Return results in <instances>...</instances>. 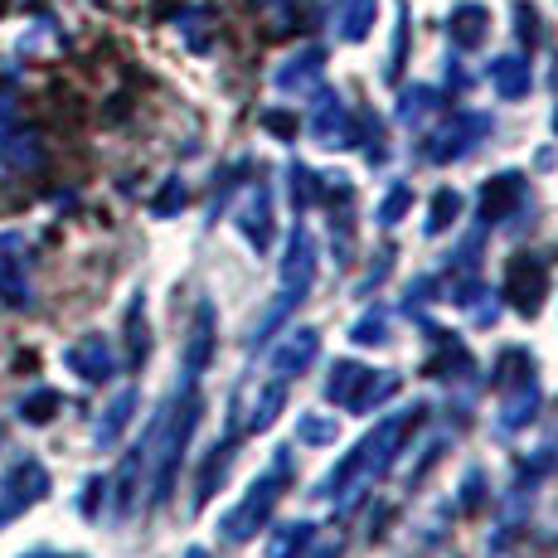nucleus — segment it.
I'll return each mask as SVG.
<instances>
[{"mask_svg": "<svg viewBox=\"0 0 558 558\" xmlns=\"http://www.w3.org/2000/svg\"><path fill=\"white\" fill-rule=\"evenodd\" d=\"M296 481V461H292V447H277L272 452V466L263 471V476L248 486V496L239 500L229 514L219 520V534L229 544H248L257 530H263L267 520H272V510H277V500L287 496V486Z\"/></svg>", "mask_w": 558, "mask_h": 558, "instance_id": "obj_1", "label": "nucleus"}, {"mask_svg": "<svg viewBox=\"0 0 558 558\" xmlns=\"http://www.w3.org/2000/svg\"><path fill=\"white\" fill-rule=\"evenodd\" d=\"M500 296L510 302L514 316L534 320L544 311V296H549V263L534 253H514L506 263V287H500Z\"/></svg>", "mask_w": 558, "mask_h": 558, "instance_id": "obj_2", "label": "nucleus"}, {"mask_svg": "<svg viewBox=\"0 0 558 558\" xmlns=\"http://www.w3.org/2000/svg\"><path fill=\"white\" fill-rule=\"evenodd\" d=\"M524 204H530V175L524 170H500L481 185L476 195V219L481 229H500L510 219H524Z\"/></svg>", "mask_w": 558, "mask_h": 558, "instance_id": "obj_3", "label": "nucleus"}, {"mask_svg": "<svg viewBox=\"0 0 558 558\" xmlns=\"http://www.w3.org/2000/svg\"><path fill=\"white\" fill-rule=\"evenodd\" d=\"M496 132V122H490L486 112H457L452 122H442L433 136H427V146H423V156L433 160V166H452V160L461 156H471L486 136Z\"/></svg>", "mask_w": 558, "mask_h": 558, "instance_id": "obj_4", "label": "nucleus"}, {"mask_svg": "<svg viewBox=\"0 0 558 558\" xmlns=\"http://www.w3.org/2000/svg\"><path fill=\"white\" fill-rule=\"evenodd\" d=\"M53 481L45 471V461L39 457H20L15 466L5 471V486H0V530H5L10 520H20L29 506H39V500H49Z\"/></svg>", "mask_w": 558, "mask_h": 558, "instance_id": "obj_5", "label": "nucleus"}, {"mask_svg": "<svg viewBox=\"0 0 558 558\" xmlns=\"http://www.w3.org/2000/svg\"><path fill=\"white\" fill-rule=\"evenodd\" d=\"M311 136L316 146L326 151H345V146H360V126H355V112L345 107V98L330 88L316 93V112H311Z\"/></svg>", "mask_w": 558, "mask_h": 558, "instance_id": "obj_6", "label": "nucleus"}, {"mask_svg": "<svg viewBox=\"0 0 558 558\" xmlns=\"http://www.w3.org/2000/svg\"><path fill=\"white\" fill-rule=\"evenodd\" d=\"M316 287V239H311V229L302 219L292 223V233H287V257H282V292L302 296Z\"/></svg>", "mask_w": 558, "mask_h": 558, "instance_id": "obj_7", "label": "nucleus"}, {"mask_svg": "<svg viewBox=\"0 0 558 558\" xmlns=\"http://www.w3.org/2000/svg\"><path fill=\"white\" fill-rule=\"evenodd\" d=\"M427 340H433V355L423 360L427 379H466V374H476V360H471L466 340H461L457 330L427 326Z\"/></svg>", "mask_w": 558, "mask_h": 558, "instance_id": "obj_8", "label": "nucleus"}, {"mask_svg": "<svg viewBox=\"0 0 558 558\" xmlns=\"http://www.w3.org/2000/svg\"><path fill=\"white\" fill-rule=\"evenodd\" d=\"M0 302L15 311L29 306V257L20 233H0Z\"/></svg>", "mask_w": 558, "mask_h": 558, "instance_id": "obj_9", "label": "nucleus"}, {"mask_svg": "<svg viewBox=\"0 0 558 558\" xmlns=\"http://www.w3.org/2000/svg\"><path fill=\"white\" fill-rule=\"evenodd\" d=\"M63 364H69L83 384H107L117 374V355H112V345H107V336H98V330L73 340V345L63 350Z\"/></svg>", "mask_w": 558, "mask_h": 558, "instance_id": "obj_10", "label": "nucleus"}, {"mask_svg": "<svg viewBox=\"0 0 558 558\" xmlns=\"http://www.w3.org/2000/svg\"><path fill=\"white\" fill-rule=\"evenodd\" d=\"M233 219H239V233L248 239L253 253L272 248V190H267L263 180H257L248 195H243V204H239V214H233Z\"/></svg>", "mask_w": 558, "mask_h": 558, "instance_id": "obj_11", "label": "nucleus"}, {"mask_svg": "<svg viewBox=\"0 0 558 558\" xmlns=\"http://www.w3.org/2000/svg\"><path fill=\"white\" fill-rule=\"evenodd\" d=\"M320 355V330L316 326H296L287 330V340L272 350V374L277 379H302Z\"/></svg>", "mask_w": 558, "mask_h": 558, "instance_id": "obj_12", "label": "nucleus"}, {"mask_svg": "<svg viewBox=\"0 0 558 558\" xmlns=\"http://www.w3.org/2000/svg\"><path fill=\"white\" fill-rule=\"evenodd\" d=\"M320 73H326V49L311 45V49H296L292 59L272 73V83H277V93H296V98H306V93L320 88Z\"/></svg>", "mask_w": 558, "mask_h": 558, "instance_id": "obj_13", "label": "nucleus"}, {"mask_svg": "<svg viewBox=\"0 0 558 558\" xmlns=\"http://www.w3.org/2000/svg\"><path fill=\"white\" fill-rule=\"evenodd\" d=\"M214 326H219L214 302H199L195 326H190V340H185V374H180V384H199V374L209 369V360H214Z\"/></svg>", "mask_w": 558, "mask_h": 558, "instance_id": "obj_14", "label": "nucleus"}, {"mask_svg": "<svg viewBox=\"0 0 558 558\" xmlns=\"http://www.w3.org/2000/svg\"><path fill=\"white\" fill-rule=\"evenodd\" d=\"M490 35V10L476 5V0H461V5H452V15H447V39H452V49L471 53L481 49Z\"/></svg>", "mask_w": 558, "mask_h": 558, "instance_id": "obj_15", "label": "nucleus"}, {"mask_svg": "<svg viewBox=\"0 0 558 558\" xmlns=\"http://www.w3.org/2000/svg\"><path fill=\"white\" fill-rule=\"evenodd\" d=\"M539 408H544L539 379L510 384V389H500V427H506V433H520V427H530L534 417H539Z\"/></svg>", "mask_w": 558, "mask_h": 558, "instance_id": "obj_16", "label": "nucleus"}, {"mask_svg": "<svg viewBox=\"0 0 558 558\" xmlns=\"http://www.w3.org/2000/svg\"><path fill=\"white\" fill-rule=\"evenodd\" d=\"M233 457H239V433H229L223 442L209 447V457L199 461V476H195V506H209V500H214V490H219L223 476H229Z\"/></svg>", "mask_w": 558, "mask_h": 558, "instance_id": "obj_17", "label": "nucleus"}, {"mask_svg": "<svg viewBox=\"0 0 558 558\" xmlns=\"http://www.w3.org/2000/svg\"><path fill=\"white\" fill-rule=\"evenodd\" d=\"M122 345H126V369H146L151 360V326H146V296L136 292L132 306H126V320H122Z\"/></svg>", "mask_w": 558, "mask_h": 558, "instance_id": "obj_18", "label": "nucleus"}, {"mask_svg": "<svg viewBox=\"0 0 558 558\" xmlns=\"http://www.w3.org/2000/svg\"><path fill=\"white\" fill-rule=\"evenodd\" d=\"M490 83H496V93L506 102H520V98H530V88H534V73H530V59L524 53H500V59H490Z\"/></svg>", "mask_w": 558, "mask_h": 558, "instance_id": "obj_19", "label": "nucleus"}, {"mask_svg": "<svg viewBox=\"0 0 558 558\" xmlns=\"http://www.w3.org/2000/svg\"><path fill=\"white\" fill-rule=\"evenodd\" d=\"M136 408H142V393H136V389H122L112 403H107V413H102L98 433H93V442H98V452H112V447L122 442V433H126V423H132V417H136Z\"/></svg>", "mask_w": 558, "mask_h": 558, "instance_id": "obj_20", "label": "nucleus"}, {"mask_svg": "<svg viewBox=\"0 0 558 558\" xmlns=\"http://www.w3.org/2000/svg\"><path fill=\"white\" fill-rule=\"evenodd\" d=\"M399 389H403V379L393 369H364V379H360L355 399L345 403V413H369V408H384Z\"/></svg>", "mask_w": 558, "mask_h": 558, "instance_id": "obj_21", "label": "nucleus"}, {"mask_svg": "<svg viewBox=\"0 0 558 558\" xmlns=\"http://www.w3.org/2000/svg\"><path fill=\"white\" fill-rule=\"evenodd\" d=\"M534 369H539V360H534V350H524V345H506L496 355V364H490V389H510V384H524V379H534Z\"/></svg>", "mask_w": 558, "mask_h": 558, "instance_id": "obj_22", "label": "nucleus"}, {"mask_svg": "<svg viewBox=\"0 0 558 558\" xmlns=\"http://www.w3.org/2000/svg\"><path fill=\"white\" fill-rule=\"evenodd\" d=\"M374 15H379V0H340L336 5V35L345 45H360L374 29Z\"/></svg>", "mask_w": 558, "mask_h": 558, "instance_id": "obj_23", "label": "nucleus"}, {"mask_svg": "<svg viewBox=\"0 0 558 558\" xmlns=\"http://www.w3.org/2000/svg\"><path fill=\"white\" fill-rule=\"evenodd\" d=\"M311 544H316V524L311 520L277 524V534L267 539V558H306Z\"/></svg>", "mask_w": 558, "mask_h": 558, "instance_id": "obj_24", "label": "nucleus"}, {"mask_svg": "<svg viewBox=\"0 0 558 558\" xmlns=\"http://www.w3.org/2000/svg\"><path fill=\"white\" fill-rule=\"evenodd\" d=\"M442 107V93L437 88H427V83H413V88H403L399 93V122L403 126H423L427 117Z\"/></svg>", "mask_w": 558, "mask_h": 558, "instance_id": "obj_25", "label": "nucleus"}, {"mask_svg": "<svg viewBox=\"0 0 558 558\" xmlns=\"http://www.w3.org/2000/svg\"><path fill=\"white\" fill-rule=\"evenodd\" d=\"M287 195H292V209H296V219H302L306 209L320 204V175L311 166H302V160H292V166H287Z\"/></svg>", "mask_w": 558, "mask_h": 558, "instance_id": "obj_26", "label": "nucleus"}, {"mask_svg": "<svg viewBox=\"0 0 558 558\" xmlns=\"http://www.w3.org/2000/svg\"><path fill=\"white\" fill-rule=\"evenodd\" d=\"M287 408V379H272L263 384V393L253 399V413H248V433H267L277 423V413Z\"/></svg>", "mask_w": 558, "mask_h": 558, "instance_id": "obj_27", "label": "nucleus"}, {"mask_svg": "<svg viewBox=\"0 0 558 558\" xmlns=\"http://www.w3.org/2000/svg\"><path fill=\"white\" fill-rule=\"evenodd\" d=\"M457 219H461V195H457L452 185H442V190H437V195H433V204H427L423 233H427V239H437V233H447Z\"/></svg>", "mask_w": 558, "mask_h": 558, "instance_id": "obj_28", "label": "nucleus"}, {"mask_svg": "<svg viewBox=\"0 0 558 558\" xmlns=\"http://www.w3.org/2000/svg\"><path fill=\"white\" fill-rule=\"evenodd\" d=\"M360 379H364V364L360 360H336V364H330V379H326V399L336 408H345L350 399H355Z\"/></svg>", "mask_w": 558, "mask_h": 558, "instance_id": "obj_29", "label": "nucleus"}, {"mask_svg": "<svg viewBox=\"0 0 558 558\" xmlns=\"http://www.w3.org/2000/svg\"><path fill=\"white\" fill-rule=\"evenodd\" d=\"M59 408H63V393L59 389H35V393H25L20 399V423H29V427H45V423H53L59 417Z\"/></svg>", "mask_w": 558, "mask_h": 558, "instance_id": "obj_30", "label": "nucleus"}, {"mask_svg": "<svg viewBox=\"0 0 558 558\" xmlns=\"http://www.w3.org/2000/svg\"><path fill=\"white\" fill-rule=\"evenodd\" d=\"M355 345H389V306H364V316L350 326Z\"/></svg>", "mask_w": 558, "mask_h": 558, "instance_id": "obj_31", "label": "nucleus"}, {"mask_svg": "<svg viewBox=\"0 0 558 558\" xmlns=\"http://www.w3.org/2000/svg\"><path fill=\"white\" fill-rule=\"evenodd\" d=\"M490 506V486H486V471L471 466L461 476V490H457V514H481Z\"/></svg>", "mask_w": 558, "mask_h": 558, "instance_id": "obj_32", "label": "nucleus"}, {"mask_svg": "<svg viewBox=\"0 0 558 558\" xmlns=\"http://www.w3.org/2000/svg\"><path fill=\"white\" fill-rule=\"evenodd\" d=\"M296 442H302V447H326V442H336V417H326V413H302V417H296Z\"/></svg>", "mask_w": 558, "mask_h": 558, "instance_id": "obj_33", "label": "nucleus"}, {"mask_svg": "<svg viewBox=\"0 0 558 558\" xmlns=\"http://www.w3.org/2000/svg\"><path fill=\"white\" fill-rule=\"evenodd\" d=\"M0 156H5L10 166H20V170H35L39 166V142L29 132H15V136L0 142Z\"/></svg>", "mask_w": 558, "mask_h": 558, "instance_id": "obj_34", "label": "nucleus"}, {"mask_svg": "<svg viewBox=\"0 0 558 558\" xmlns=\"http://www.w3.org/2000/svg\"><path fill=\"white\" fill-rule=\"evenodd\" d=\"M408 209H413V185H393L379 209H374V223H379V229H393Z\"/></svg>", "mask_w": 558, "mask_h": 558, "instance_id": "obj_35", "label": "nucleus"}, {"mask_svg": "<svg viewBox=\"0 0 558 558\" xmlns=\"http://www.w3.org/2000/svg\"><path fill=\"white\" fill-rule=\"evenodd\" d=\"M514 35H520V45L524 49H534V45H544V15L534 5H514Z\"/></svg>", "mask_w": 558, "mask_h": 558, "instance_id": "obj_36", "label": "nucleus"}, {"mask_svg": "<svg viewBox=\"0 0 558 558\" xmlns=\"http://www.w3.org/2000/svg\"><path fill=\"white\" fill-rule=\"evenodd\" d=\"M185 199H190L185 180H166V185H160V195L151 199V214H156V219H175V214L185 209Z\"/></svg>", "mask_w": 558, "mask_h": 558, "instance_id": "obj_37", "label": "nucleus"}, {"mask_svg": "<svg viewBox=\"0 0 558 558\" xmlns=\"http://www.w3.org/2000/svg\"><path fill=\"white\" fill-rule=\"evenodd\" d=\"M107 490H112V481H107V476H88V481H83V496H78V514H83V520H98L102 506H107Z\"/></svg>", "mask_w": 558, "mask_h": 558, "instance_id": "obj_38", "label": "nucleus"}, {"mask_svg": "<svg viewBox=\"0 0 558 558\" xmlns=\"http://www.w3.org/2000/svg\"><path fill=\"white\" fill-rule=\"evenodd\" d=\"M257 122H263L267 132L277 136V142H296V117H292V112H277V107H267Z\"/></svg>", "mask_w": 558, "mask_h": 558, "instance_id": "obj_39", "label": "nucleus"}, {"mask_svg": "<svg viewBox=\"0 0 558 558\" xmlns=\"http://www.w3.org/2000/svg\"><path fill=\"white\" fill-rule=\"evenodd\" d=\"M403 53H408V15H399V29H393V53H389V69H384V78H389V83H399Z\"/></svg>", "mask_w": 558, "mask_h": 558, "instance_id": "obj_40", "label": "nucleus"}, {"mask_svg": "<svg viewBox=\"0 0 558 558\" xmlns=\"http://www.w3.org/2000/svg\"><path fill=\"white\" fill-rule=\"evenodd\" d=\"M306 558H340V544H320V549H316V544H311Z\"/></svg>", "mask_w": 558, "mask_h": 558, "instance_id": "obj_41", "label": "nucleus"}, {"mask_svg": "<svg viewBox=\"0 0 558 558\" xmlns=\"http://www.w3.org/2000/svg\"><path fill=\"white\" fill-rule=\"evenodd\" d=\"M257 5H263V10H292L296 0H257Z\"/></svg>", "mask_w": 558, "mask_h": 558, "instance_id": "obj_42", "label": "nucleus"}, {"mask_svg": "<svg viewBox=\"0 0 558 558\" xmlns=\"http://www.w3.org/2000/svg\"><path fill=\"white\" fill-rule=\"evenodd\" d=\"M20 558H59L53 549H29V554H20Z\"/></svg>", "mask_w": 558, "mask_h": 558, "instance_id": "obj_43", "label": "nucleus"}, {"mask_svg": "<svg viewBox=\"0 0 558 558\" xmlns=\"http://www.w3.org/2000/svg\"><path fill=\"white\" fill-rule=\"evenodd\" d=\"M185 558H209V549H185Z\"/></svg>", "mask_w": 558, "mask_h": 558, "instance_id": "obj_44", "label": "nucleus"}, {"mask_svg": "<svg viewBox=\"0 0 558 558\" xmlns=\"http://www.w3.org/2000/svg\"><path fill=\"white\" fill-rule=\"evenodd\" d=\"M554 88H558V63H554Z\"/></svg>", "mask_w": 558, "mask_h": 558, "instance_id": "obj_45", "label": "nucleus"}, {"mask_svg": "<svg viewBox=\"0 0 558 558\" xmlns=\"http://www.w3.org/2000/svg\"><path fill=\"white\" fill-rule=\"evenodd\" d=\"M554 132H558V112H554Z\"/></svg>", "mask_w": 558, "mask_h": 558, "instance_id": "obj_46", "label": "nucleus"}, {"mask_svg": "<svg viewBox=\"0 0 558 558\" xmlns=\"http://www.w3.org/2000/svg\"><path fill=\"white\" fill-rule=\"evenodd\" d=\"M0 437H5V427H0Z\"/></svg>", "mask_w": 558, "mask_h": 558, "instance_id": "obj_47", "label": "nucleus"}]
</instances>
